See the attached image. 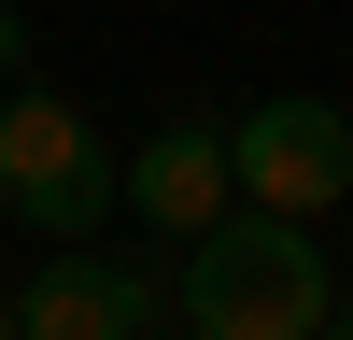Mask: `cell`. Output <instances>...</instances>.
<instances>
[{
  "instance_id": "cell-1",
  "label": "cell",
  "mask_w": 353,
  "mask_h": 340,
  "mask_svg": "<svg viewBox=\"0 0 353 340\" xmlns=\"http://www.w3.org/2000/svg\"><path fill=\"white\" fill-rule=\"evenodd\" d=\"M170 298H184V340H325L339 270H325V241H311L297 213L226 198L184 241V283H170Z\"/></svg>"
},
{
  "instance_id": "cell-2",
  "label": "cell",
  "mask_w": 353,
  "mask_h": 340,
  "mask_svg": "<svg viewBox=\"0 0 353 340\" xmlns=\"http://www.w3.org/2000/svg\"><path fill=\"white\" fill-rule=\"evenodd\" d=\"M0 213L28 241H85L113 213V142L85 128V100H43V85H0Z\"/></svg>"
},
{
  "instance_id": "cell-3",
  "label": "cell",
  "mask_w": 353,
  "mask_h": 340,
  "mask_svg": "<svg viewBox=\"0 0 353 340\" xmlns=\"http://www.w3.org/2000/svg\"><path fill=\"white\" fill-rule=\"evenodd\" d=\"M226 185H241L254 213L325 227L339 198H353V113H339V100H311V85H283V100L226 113Z\"/></svg>"
},
{
  "instance_id": "cell-4",
  "label": "cell",
  "mask_w": 353,
  "mask_h": 340,
  "mask_svg": "<svg viewBox=\"0 0 353 340\" xmlns=\"http://www.w3.org/2000/svg\"><path fill=\"white\" fill-rule=\"evenodd\" d=\"M156 312H170L156 270H113V255L57 241V270H28V298H14V340H156Z\"/></svg>"
},
{
  "instance_id": "cell-5",
  "label": "cell",
  "mask_w": 353,
  "mask_h": 340,
  "mask_svg": "<svg viewBox=\"0 0 353 340\" xmlns=\"http://www.w3.org/2000/svg\"><path fill=\"white\" fill-rule=\"evenodd\" d=\"M113 198H128L141 227H170V241H198V227L241 198V185H226V128H212V113H170L141 156H113Z\"/></svg>"
},
{
  "instance_id": "cell-6",
  "label": "cell",
  "mask_w": 353,
  "mask_h": 340,
  "mask_svg": "<svg viewBox=\"0 0 353 340\" xmlns=\"http://www.w3.org/2000/svg\"><path fill=\"white\" fill-rule=\"evenodd\" d=\"M14 71H28V15L0 0V85H14Z\"/></svg>"
},
{
  "instance_id": "cell-7",
  "label": "cell",
  "mask_w": 353,
  "mask_h": 340,
  "mask_svg": "<svg viewBox=\"0 0 353 340\" xmlns=\"http://www.w3.org/2000/svg\"><path fill=\"white\" fill-rule=\"evenodd\" d=\"M325 340H353V283H339V298H325Z\"/></svg>"
},
{
  "instance_id": "cell-8",
  "label": "cell",
  "mask_w": 353,
  "mask_h": 340,
  "mask_svg": "<svg viewBox=\"0 0 353 340\" xmlns=\"http://www.w3.org/2000/svg\"><path fill=\"white\" fill-rule=\"evenodd\" d=\"M0 340H14V298H0Z\"/></svg>"
}]
</instances>
